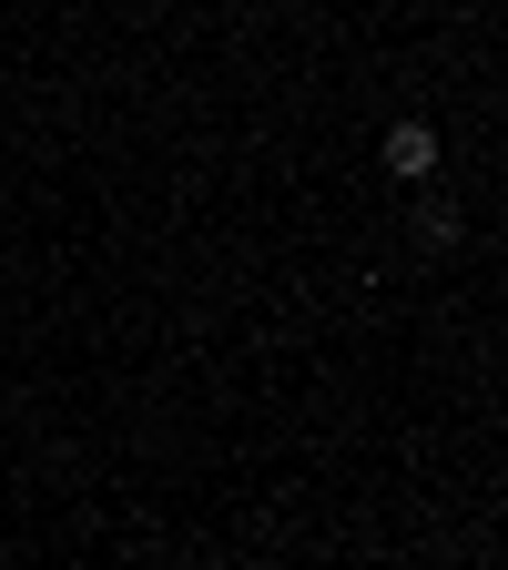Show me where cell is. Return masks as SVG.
Segmentation results:
<instances>
[{"label":"cell","instance_id":"6da1fadb","mask_svg":"<svg viewBox=\"0 0 508 570\" xmlns=\"http://www.w3.org/2000/svg\"><path fill=\"white\" fill-rule=\"evenodd\" d=\"M377 164H387L397 184H427V174H438V122H387Z\"/></svg>","mask_w":508,"mask_h":570},{"label":"cell","instance_id":"7a4b0ae2","mask_svg":"<svg viewBox=\"0 0 508 570\" xmlns=\"http://www.w3.org/2000/svg\"><path fill=\"white\" fill-rule=\"evenodd\" d=\"M468 235V214L458 204H438V194H427V214H417V245H458Z\"/></svg>","mask_w":508,"mask_h":570}]
</instances>
